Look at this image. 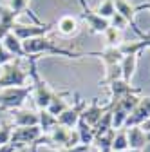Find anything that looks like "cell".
<instances>
[{
	"mask_svg": "<svg viewBox=\"0 0 150 152\" xmlns=\"http://www.w3.org/2000/svg\"><path fill=\"white\" fill-rule=\"evenodd\" d=\"M22 47H24V54L27 58L29 56L40 58L42 54H58V56H67V58H82V56H85V54H80V53L58 47L56 44H52L47 36H38V38L25 40V42H22Z\"/></svg>",
	"mask_w": 150,
	"mask_h": 152,
	"instance_id": "obj_1",
	"label": "cell"
},
{
	"mask_svg": "<svg viewBox=\"0 0 150 152\" xmlns=\"http://www.w3.org/2000/svg\"><path fill=\"white\" fill-rule=\"evenodd\" d=\"M36 56H29V76H31V83H33V94H34V103L40 110L47 109L51 100H52V94L54 91L47 85V82L38 74V69H36Z\"/></svg>",
	"mask_w": 150,
	"mask_h": 152,
	"instance_id": "obj_2",
	"label": "cell"
},
{
	"mask_svg": "<svg viewBox=\"0 0 150 152\" xmlns=\"http://www.w3.org/2000/svg\"><path fill=\"white\" fill-rule=\"evenodd\" d=\"M20 62H22V58H15L0 67V89L31 85L29 71H24L20 67Z\"/></svg>",
	"mask_w": 150,
	"mask_h": 152,
	"instance_id": "obj_3",
	"label": "cell"
},
{
	"mask_svg": "<svg viewBox=\"0 0 150 152\" xmlns=\"http://www.w3.org/2000/svg\"><path fill=\"white\" fill-rule=\"evenodd\" d=\"M33 94V83L25 87H7V89H0V107L2 109H11L16 110L20 109L25 100Z\"/></svg>",
	"mask_w": 150,
	"mask_h": 152,
	"instance_id": "obj_4",
	"label": "cell"
},
{
	"mask_svg": "<svg viewBox=\"0 0 150 152\" xmlns=\"http://www.w3.org/2000/svg\"><path fill=\"white\" fill-rule=\"evenodd\" d=\"M56 24H33V26H25V24H15L11 33L18 38L20 42H25V40H31V38H38V36H47L52 27Z\"/></svg>",
	"mask_w": 150,
	"mask_h": 152,
	"instance_id": "obj_5",
	"label": "cell"
},
{
	"mask_svg": "<svg viewBox=\"0 0 150 152\" xmlns=\"http://www.w3.org/2000/svg\"><path fill=\"white\" fill-rule=\"evenodd\" d=\"M80 6H82V20L87 24L89 31L94 33V34H103L107 31V27L110 26L107 18L100 16L94 9H90L87 0H80Z\"/></svg>",
	"mask_w": 150,
	"mask_h": 152,
	"instance_id": "obj_6",
	"label": "cell"
},
{
	"mask_svg": "<svg viewBox=\"0 0 150 152\" xmlns=\"http://www.w3.org/2000/svg\"><path fill=\"white\" fill-rule=\"evenodd\" d=\"M40 136H42L40 127H18L11 134V145H15L16 148H22L25 145H34L40 140Z\"/></svg>",
	"mask_w": 150,
	"mask_h": 152,
	"instance_id": "obj_7",
	"label": "cell"
},
{
	"mask_svg": "<svg viewBox=\"0 0 150 152\" xmlns=\"http://www.w3.org/2000/svg\"><path fill=\"white\" fill-rule=\"evenodd\" d=\"M85 107H87V102L82 100V98H78L76 103L71 105V107H67L60 114V116H58V125H62L65 129H71V130L76 129V125H78V121L82 118V112L85 110Z\"/></svg>",
	"mask_w": 150,
	"mask_h": 152,
	"instance_id": "obj_8",
	"label": "cell"
},
{
	"mask_svg": "<svg viewBox=\"0 0 150 152\" xmlns=\"http://www.w3.org/2000/svg\"><path fill=\"white\" fill-rule=\"evenodd\" d=\"M112 109V102H108L107 105H101L100 102H98V98H92L90 100V103L85 107V110L82 112V120L87 123V125H90L92 129H94L96 125H98V121L103 118V114L107 112V110H110Z\"/></svg>",
	"mask_w": 150,
	"mask_h": 152,
	"instance_id": "obj_9",
	"label": "cell"
},
{
	"mask_svg": "<svg viewBox=\"0 0 150 152\" xmlns=\"http://www.w3.org/2000/svg\"><path fill=\"white\" fill-rule=\"evenodd\" d=\"M150 120V96H145L141 98V102L138 103V107L128 114V118L125 121V127L123 129H128V127H141L145 121Z\"/></svg>",
	"mask_w": 150,
	"mask_h": 152,
	"instance_id": "obj_10",
	"label": "cell"
},
{
	"mask_svg": "<svg viewBox=\"0 0 150 152\" xmlns=\"http://www.w3.org/2000/svg\"><path fill=\"white\" fill-rule=\"evenodd\" d=\"M114 9H116V13H119L130 24V27H132L139 36L143 34V31L138 27V22H136V9H134V6L130 4L128 0H114Z\"/></svg>",
	"mask_w": 150,
	"mask_h": 152,
	"instance_id": "obj_11",
	"label": "cell"
},
{
	"mask_svg": "<svg viewBox=\"0 0 150 152\" xmlns=\"http://www.w3.org/2000/svg\"><path fill=\"white\" fill-rule=\"evenodd\" d=\"M85 56H98L103 62V67H110V65H118L123 60V53L119 47H105L103 51H92Z\"/></svg>",
	"mask_w": 150,
	"mask_h": 152,
	"instance_id": "obj_12",
	"label": "cell"
},
{
	"mask_svg": "<svg viewBox=\"0 0 150 152\" xmlns=\"http://www.w3.org/2000/svg\"><path fill=\"white\" fill-rule=\"evenodd\" d=\"M108 89H110V102H112V103H116L118 100L125 98L127 94H132V92L141 91L139 87H132L128 82H125L123 78H119V80H116V82H112V83L108 85Z\"/></svg>",
	"mask_w": 150,
	"mask_h": 152,
	"instance_id": "obj_13",
	"label": "cell"
},
{
	"mask_svg": "<svg viewBox=\"0 0 150 152\" xmlns=\"http://www.w3.org/2000/svg\"><path fill=\"white\" fill-rule=\"evenodd\" d=\"M127 130V140H128V148L130 150H143L148 141H146V134L141 127H128Z\"/></svg>",
	"mask_w": 150,
	"mask_h": 152,
	"instance_id": "obj_14",
	"label": "cell"
},
{
	"mask_svg": "<svg viewBox=\"0 0 150 152\" xmlns=\"http://www.w3.org/2000/svg\"><path fill=\"white\" fill-rule=\"evenodd\" d=\"M13 121L16 127H38V112L16 109L13 110Z\"/></svg>",
	"mask_w": 150,
	"mask_h": 152,
	"instance_id": "obj_15",
	"label": "cell"
},
{
	"mask_svg": "<svg viewBox=\"0 0 150 152\" xmlns=\"http://www.w3.org/2000/svg\"><path fill=\"white\" fill-rule=\"evenodd\" d=\"M16 18H18V15L13 13L7 6H0V40L7 33H11L13 26L16 24Z\"/></svg>",
	"mask_w": 150,
	"mask_h": 152,
	"instance_id": "obj_16",
	"label": "cell"
},
{
	"mask_svg": "<svg viewBox=\"0 0 150 152\" xmlns=\"http://www.w3.org/2000/svg\"><path fill=\"white\" fill-rule=\"evenodd\" d=\"M0 44L4 45V49L13 54L15 58H25V54H24V47H22V42L18 40V38L13 34V33H7L2 40H0Z\"/></svg>",
	"mask_w": 150,
	"mask_h": 152,
	"instance_id": "obj_17",
	"label": "cell"
},
{
	"mask_svg": "<svg viewBox=\"0 0 150 152\" xmlns=\"http://www.w3.org/2000/svg\"><path fill=\"white\" fill-rule=\"evenodd\" d=\"M69 91H62V92H54L52 94V100H51V103H49V107H47V110L52 114V116H56V118H58L60 116V114L69 107L67 105V96H69Z\"/></svg>",
	"mask_w": 150,
	"mask_h": 152,
	"instance_id": "obj_18",
	"label": "cell"
},
{
	"mask_svg": "<svg viewBox=\"0 0 150 152\" xmlns=\"http://www.w3.org/2000/svg\"><path fill=\"white\" fill-rule=\"evenodd\" d=\"M138 58H139V54H125L121 60V78L128 83L138 69Z\"/></svg>",
	"mask_w": 150,
	"mask_h": 152,
	"instance_id": "obj_19",
	"label": "cell"
},
{
	"mask_svg": "<svg viewBox=\"0 0 150 152\" xmlns=\"http://www.w3.org/2000/svg\"><path fill=\"white\" fill-rule=\"evenodd\" d=\"M56 125H58V118L52 116L47 109H44V110L38 112V127H40V130H42V134H49V132H51Z\"/></svg>",
	"mask_w": 150,
	"mask_h": 152,
	"instance_id": "obj_20",
	"label": "cell"
},
{
	"mask_svg": "<svg viewBox=\"0 0 150 152\" xmlns=\"http://www.w3.org/2000/svg\"><path fill=\"white\" fill-rule=\"evenodd\" d=\"M56 27H58V31L63 34V36H72L76 34L78 31V20L74 16H62L58 22H56Z\"/></svg>",
	"mask_w": 150,
	"mask_h": 152,
	"instance_id": "obj_21",
	"label": "cell"
},
{
	"mask_svg": "<svg viewBox=\"0 0 150 152\" xmlns=\"http://www.w3.org/2000/svg\"><path fill=\"white\" fill-rule=\"evenodd\" d=\"M103 40H105V47H119L123 40V31L108 26L107 31L103 33Z\"/></svg>",
	"mask_w": 150,
	"mask_h": 152,
	"instance_id": "obj_22",
	"label": "cell"
},
{
	"mask_svg": "<svg viewBox=\"0 0 150 152\" xmlns=\"http://www.w3.org/2000/svg\"><path fill=\"white\" fill-rule=\"evenodd\" d=\"M127 118H128V112H127V110H123L121 107H118V105L112 103V129H114V130L123 129V127H125Z\"/></svg>",
	"mask_w": 150,
	"mask_h": 152,
	"instance_id": "obj_23",
	"label": "cell"
},
{
	"mask_svg": "<svg viewBox=\"0 0 150 152\" xmlns=\"http://www.w3.org/2000/svg\"><path fill=\"white\" fill-rule=\"evenodd\" d=\"M110 150L112 152H125V150H128V140H127V130L125 129L116 130V136H114V141H112Z\"/></svg>",
	"mask_w": 150,
	"mask_h": 152,
	"instance_id": "obj_24",
	"label": "cell"
},
{
	"mask_svg": "<svg viewBox=\"0 0 150 152\" xmlns=\"http://www.w3.org/2000/svg\"><path fill=\"white\" fill-rule=\"evenodd\" d=\"M146 47H150V42H146V40L130 42V44H121V45H119L123 56H125V54H139V53H141L143 49H146Z\"/></svg>",
	"mask_w": 150,
	"mask_h": 152,
	"instance_id": "obj_25",
	"label": "cell"
},
{
	"mask_svg": "<svg viewBox=\"0 0 150 152\" xmlns=\"http://www.w3.org/2000/svg\"><path fill=\"white\" fill-rule=\"evenodd\" d=\"M94 11H96L100 16H103V18H107V20H108V18L116 13V9H114V0H101Z\"/></svg>",
	"mask_w": 150,
	"mask_h": 152,
	"instance_id": "obj_26",
	"label": "cell"
},
{
	"mask_svg": "<svg viewBox=\"0 0 150 152\" xmlns=\"http://www.w3.org/2000/svg\"><path fill=\"white\" fill-rule=\"evenodd\" d=\"M7 7H9L13 13H16L18 16H20L24 11H27L29 0H9V2H7Z\"/></svg>",
	"mask_w": 150,
	"mask_h": 152,
	"instance_id": "obj_27",
	"label": "cell"
},
{
	"mask_svg": "<svg viewBox=\"0 0 150 152\" xmlns=\"http://www.w3.org/2000/svg\"><path fill=\"white\" fill-rule=\"evenodd\" d=\"M108 24H110V27H116V29H119V31H125L127 26H128V22L125 20L119 13H114V15H112V16L108 18Z\"/></svg>",
	"mask_w": 150,
	"mask_h": 152,
	"instance_id": "obj_28",
	"label": "cell"
},
{
	"mask_svg": "<svg viewBox=\"0 0 150 152\" xmlns=\"http://www.w3.org/2000/svg\"><path fill=\"white\" fill-rule=\"evenodd\" d=\"M11 134H13V129L9 125L0 127V147H6L11 143Z\"/></svg>",
	"mask_w": 150,
	"mask_h": 152,
	"instance_id": "obj_29",
	"label": "cell"
},
{
	"mask_svg": "<svg viewBox=\"0 0 150 152\" xmlns=\"http://www.w3.org/2000/svg\"><path fill=\"white\" fill-rule=\"evenodd\" d=\"M11 60H15V56H13V54H9V53L4 49V45L0 44V67L6 65V64H7V62H11Z\"/></svg>",
	"mask_w": 150,
	"mask_h": 152,
	"instance_id": "obj_30",
	"label": "cell"
},
{
	"mask_svg": "<svg viewBox=\"0 0 150 152\" xmlns=\"http://www.w3.org/2000/svg\"><path fill=\"white\" fill-rule=\"evenodd\" d=\"M134 9H136V13H139V11H150V0H146V2H141V4H136Z\"/></svg>",
	"mask_w": 150,
	"mask_h": 152,
	"instance_id": "obj_31",
	"label": "cell"
},
{
	"mask_svg": "<svg viewBox=\"0 0 150 152\" xmlns=\"http://www.w3.org/2000/svg\"><path fill=\"white\" fill-rule=\"evenodd\" d=\"M89 147H83V145H78V147H74V148H65L62 152H87Z\"/></svg>",
	"mask_w": 150,
	"mask_h": 152,
	"instance_id": "obj_32",
	"label": "cell"
},
{
	"mask_svg": "<svg viewBox=\"0 0 150 152\" xmlns=\"http://www.w3.org/2000/svg\"><path fill=\"white\" fill-rule=\"evenodd\" d=\"M141 129H143L145 132H148V130H150V120H148V121H145V123L141 125Z\"/></svg>",
	"mask_w": 150,
	"mask_h": 152,
	"instance_id": "obj_33",
	"label": "cell"
},
{
	"mask_svg": "<svg viewBox=\"0 0 150 152\" xmlns=\"http://www.w3.org/2000/svg\"><path fill=\"white\" fill-rule=\"evenodd\" d=\"M141 40H146V42H150V33H143V34H141Z\"/></svg>",
	"mask_w": 150,
	"mask_h": 152,
	"instance_id": "obj_34",
	"label": "cell"
},
{
	"mask_svg": "<svg viewBox=\"0 0 150 152\" xmlns=\"http://www.w3.org/2000/svg\"><path fill=\"white\" fill-rule=\"evenodd\" d=\"M145 134H146V141L150 143V130H148V132H145Z\"/></svg>",
	"mask_w": 150,
	"mask_h": 152,
	"instance_id": "obj_35",
	"label": "cell"
},
{
	"mask_svg": "<svg viewBox=\"0 0 150 152\" xmlns=\"http://www.w3.org/2000/svg\"><path fill=\"white\" fill-rule=\"evenodd\" d=\"M125 152H143V150H130V148H128V150H125Z\"/></svg>",
	"mask_w": 150,
	"mask_h": 152,
	"instance_id": "obj_36",
	"label": "cell"
},
{
	"mask_svg": "<svg viewBox=\"0 0 150 152\" xmlns=\"http://www.w3.org/2000/svg\"><path fill=\"white\" fill-rule=\"evenodd\" d=\"M87 152H89V150H87Z\"/></svg>",
	"mask_w": 150,
	"mask_h": 152,
	"instance_id": "obj_37",
	"label": "cell"
}]
</instances>
